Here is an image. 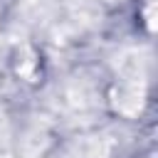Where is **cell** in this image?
Segmentation results:
<instances>
[{
    "label": "cell",
    "mask_w": 158,
    "mask_h": 158,
    "mask_svg": "<svg viewBox=\"0 0 158 158\" xmlns=\"http://www.w3.org/2000/svg\"><path fill=\"white\" fill-rule=\"evenodd\" d=\"M109 148L104 141L94 138V141H81L74 146V151L69 153V158H106Z\"/></svg>",
    "instance_id": "obj_3"
},
{
    "label": "cell",
    "mask_w": 158,
    "mask_h": 158,
    "mask_svg": "<svg viewBox=\"0 0 158 158\" xmlns=\"http://www.w3.org/2000/svg\"><path fill=\"white\" fill-rule=\"evenodd\" d=\"M116 69L121 74V79L126 84H143V77H146V64L141 59V54L136 49H128L118 57L116 62Z\"/></svg>",
    "instance_id": "obj_2"
},
{
    "label": "cell",
    "mask_w": 158,
    "mask_h": 158,
    "mask_svg": "<svg viewBox=\"0 0 158 158\" xmlns=\"http://www.w3.org/2000/svg\"><path fill=\"white\" fill-rule=\"evenodd\" d=\"M111 101H114V109L121 116H136L143 109V84H126V81H121L111 91Z\"/></svg>",
    "instance_id": "obj_1"
}]
</instances>
